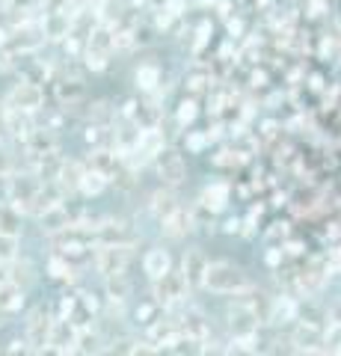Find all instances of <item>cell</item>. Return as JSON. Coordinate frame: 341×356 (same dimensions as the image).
<instances>
[{
    "label": "cell",
    "mask_w": 341,
    "mask_h": 356,
    "mask_svg": "<svg viewBox=\"0 0 341 356\" xmlns=\"http://www.w3.org/2000/svg\"><path fill=\"white\" fill-rule=\"evenodd\" d=\"M6 280H13L15 285L27 288L33 280H36V273H33V264L27 259H21V255H15V259L6 261Z\"/></svg>",
    "instance_id": "obj_22"
},
{
    "label": "cell",
    "mask_w": 341,
    "mask_h": 356,
    "mask_svg": "<svg viewBox=\"0 0 341 356\" xmlns=\"http://www.w3.org/2000/svg\"><path fill=\"white\" fill-rule=\"evenodd\" d=\"M9 353H18V350H27V341L24 339H15V341H9Z\"/></svg>",
    "instance_id": "obj_40"
},
{
    "label": "cell",
    "mask_w": 341,
    "mask_h": 356,
    "mask_svg": "<svg viewBox=\"0 0 341 356\" xmlns=\"http://www.w3.org/2000/svg\"><path fill=\"white\" fill-rule=\"evenodd\" d=\"M101 344V339L95 336V332H90V330H78V344H74V353H92V350H101L98 348Z\"/></svg>",
    "instance_id": "obj_32"
},
{
    "label": "cell",
    "mask_w": 341,
    "mask_h": 356,
    "mask_svg": "<svg viewBox=\"0 0 341 356\" xmlns=\"http://www.w3.org/2000/svg\"><path fill=\"white\" fill-rule=\"evenodd\" d=\"M104 187H107V178H104L101 172H98V170H86L83 178H81V187H78V191H81L83 196H98V193L104 191Z\"/></svg>",
    "instance_id": "obj_27"
},
{
    "label": "cell",
    "mask_w": 341,
    "mask_h": 356,
    "mask_svg": "<svg viewBox=\"0 0 341 356\" xmlns=\"http://www.w3.org/2000/svg\"><path fill=\"white\" fill-rule=\"evenodd\" d=\"M9 181H6V196H9V202H13L21 214H24V208L33 202V196L39 193V187H42V178L36 172H9L6 175Z\"/></svg>",
    "instance_id": "obj_3"
},
{
    "label": "cell",
    "mask_w": 341,
    "mask_h": 356,
    "mask_svg": "<svg viewBox=\"0 0 341 356\" xmlns=\"http://www.w3.org/2000/svg\"><path fill=\"white\" fill-rule=\"evenodd\" d=\"M48 276H51V280H72V264H69V259H60V255L48 259Z\"/></svg>",
    "instance_id": "obj_33"
},
{
    "label": "cell",
    "mask_w": 341,
    "mask_h": 356,
    "mask_svg": "<svg viewBox=\"0 0 341 356\" xmlns=\"http://www.w3.org/2000/svg\"><path fill=\"white\" fill-rule=\"evenodd\" d=\"M160 222H163V226H160V229H163V235L172 238V241L187 238V235L193 232V226H196V222H193V214H190V211H184L181 205L175 208V211H169L167 217H160Z\"/></svg>",
    "instance_id": "obj_12"
},
{
    "label": "cell",
    "mask_w": 341,
    "mask_h": 356,
    "mask_svg": "<svg viewBox=\"0 0 341 356\" xmlns=\"http://www.w3.org/2000/svg\"><path fill=\"white\" fill-rule=\"evenodd\" d=\"M116 166H119V158L113 152H107V149H98V152H92V158H90V170H98L101 172L107 181L116 175Z\"/></svg>",
    "instance_id": "obj_25"
},
{
    "label": "cell",
    "mask_w": 341,
    "mask_h": 356,
    "mask_svg": "<svg viewBox=\"0 0 341 356\" xmlns=\"http://www.w3.org/2000/svg\"><path fill=\"white\" fill-rule=\"evenodd\" d=\"M226 232H228V235H235V232H240V220H228V222H226Z\"/></svg>",
    "instance_id": "obj_44"
},
{
    "label": "cell",
    "mask_w": 341,
    "mask_h": 356,
    "mask_svg": "<svg viewBox=\"0 0 341 356\" xmlns=\"http://www.w3.org/2000/svg\"><path fill=\"white\" fill-rule=\"evenodd\" d=\"M202 202L208 205L217 214V211H223L226 202H228V187L226 184H211V187H205V193H202Z\"/></svg>",
    "instance_id": "obj_26"
},
{
    "label": "cell",
    "mask_w": 341,
    "mask_h": 356,
    "mask_svg": "<svg viewBox=\"0 0 341 356\" xmlns=\"http://www.w3.org/2000/svg\"><path fill=\"white\" fill-rule=\"evenodd\" d=\"M3 315H6V312H3V309H0V327H3Z\"/></svg>",
    "instance_id": "obj_48"
},
{
    "label": "cell",
    "mask_w": 341,
    "mask_h": 356,
    "mask_svg": "<svg viewBox=\"0 0 341 356\" xmlns=\"http://www.w3.org/2000/svg\"><path fill=\"white\" fill-rule=\"evenodd\" d=\"M169 267H172V255L163 247H151L146 252V259H142V270H146L149 280H158V276H163Z\"/></svg>",
    "instance_id": "obj_16"
},
{
    "label": "cell",
    "mask_w": 341,
    "mask_h": 356,
    "mask_svg": "<svg viewBox=\"0 0 341 356\" xmlns=\"http://www.w3.org/2000/svg\"><path fill=\"white\" fill-rule=\"evenodd\" d=\"M86 140L98 143V140H101V128H90V131H86Z\"/></svg>",
    "instance_id": "obj_43"
},
{
    "label": "cell",
    "mask_w": 341,
    "mask_h": 356,
    "mask_svg": "<svg viewBox=\"0 0 341 356\" xmlns=\"http://www.w3.org/2000/svg\"><path fill=\"white\" fill-rule=\"evenodd\" d=\"M321 344H324V353H341V324L338 321H329V327L321 330Z\"/></svg>",
    "instance_id": "obj_29"
},
{
    "label": "cell",
    "mask_w": 341,
    "mask_h": 356,
    "mask_svg": "<svg viewBox=\"0 0 341 356\" xmlns=\"http://www.w3.org/2000/svg\"><path fill=\"white\" fill-rule=\"evenodd\" d=\"M30 116H33V113H24V110H13V107H9L6 113H3V128L13 134V137H21V140H24L27 134L36 128Z\"/></svg>",
    "instance_id": "obj_19"
},
{
    "label": "cell",
    "mask_w": 341,
    "mask_h": 356,
    "mask_svg": "<svg viewBox=\"0 0 341 356\" xmlns=\"http://www.w3.org/2000/svg\"><path fill=\"white\" fill-rule=\"evenodd\" d=\"M151 282H155V300H158V303H163V309L187 303V291H190V285H187L181 270H172V267H169L167 273L158 276V280H151Z\"/></svg>",
    "instance_id": "obj_2"
},
{
    "label": "cell",
    "mask_w": 341,
    "mask_h": 356,
    "mask_svg": "<svg viewBox=\"0 0 341 356\" xmlns=\"http://www.w3.org/2000/svg\"><path fill=\"white\" fill-rule=\"evenodd\" d=\"M160 83V69H155V65H140L137 69V86L142 89V92H155Z\"/></svg>",
    "instance_id": "obj_30"
},
{
    "label": "cell",
    "mask_w": 341,
    "mask_h": 356,
    "mask_svg": "<svg viewBox=\"0 0 341 356\" xmlns=\"http://www.w3.org/2000/svg\"><path fill=\"white\" fill-rule=\"evenodd\" d=\"M6 280V261H0V282Z\"/></svg>",
    "instance_id": "obj_45"
},
{
    "label": "cell",
    "mask_w": 341,
    "mask_h": 356,
    "mask_svg": "<svg viewBox=\"0 0 341 356\" xmlns=\"http://www.w3.org/2000/svg\"><path fill=\"white\" fill-rule=\"evenodd\" d=\"M42 102H45V92H42V86L33 83V81L15 83L13 89H9V95H6V107L24 110V113H36V110L42 107Z\"/></svg>",
    "instance_id": "obj_6"
},
{
    "label": "cell",
    "mask_w": 341,
    "mask_h": 356,
    "mask_svg": "<svg viewBox=\"0 0 341 356\" xmlns=\"http://www.w3.org/2000/svg\"><path fill=\"white\" fill-rule=\"evenodd\" d=\"M155 312H158V300H155V303H142L137 309V318L142 321V324H151V321H155Z\"/></svg>",
    "instance_id": "obj_38"
},
{
    "label": "cell",
    "mask_w": 341,
    "mask_h": 356,
    "mask_svg": "<svg viewBox=\"0 0 341 356\" xmlns=\"http://www.w3.org/2000/svg\"><path fill=\"white\" fill-rule=\"evenodd\" d=\"M128 261H131V243H98L95 267L101 276L125 273Z\"/></svg>",
    "instance_id": "obj_5"
},
{
    "label": "cell",
    "mask_w": 341,
    "mask_h": 356,
    "mask_svg": "<svg viewBox=\"0 0 341 356\" xmlns=\"http://www.w3.org/2000/svg\"><path fill=\"white\" fill-rule=\"evenodd\" d=\"M258 324L261 318L249 303H235L228 309V330H232V336H252V332H258Z\"/></svg>",
    "instance_id": "obj_9"
},
{
    "label": "cell",
    "mask_w": 341,
    "mask_h": 356,
    "mask_svg": "<svg viewBox=\"0 0 341 356\" xmlns=\"http://www.w3.org/2000/svg\"><path fill=\"white\" fill-rule=\"evenodd\" d=\"M42 30H45V39L63 42L72 33V13H51V15H45Z\"/></svg>",
    "instance_id": "obj_17"
},
{
    "label": "cell",
    "mask_w": 341,
    "mask_h": 356,
    "mask_svg": "<svg viewBox=\"0 0 341 356\" xmlns=\"http://www.w3.org/2000/svg\"><path fill=\"white\" fill-rule=\"evenodd\" d=\"M155 166H158V175L163 178V184H181L184 178H187V166H184V158L178 152H169V149H163L158 158H155Z\"/></svg>",
    "instance_id": "obj_10"
},
{
    "label": "cell",
    "mask_w": 341,
    "mask_h": 356,
    "mask_svg": "<svg viewBox=\"0 0 341 356\" xmlns=\"http://www.w3.org/2000/svg\"><path fill=\"white\" fill-rule=\"evenodd\" d=\"M151 214L155 217H167L169 211H175L178 208V202H175V196H172V191H160V193H155L151 196Z\"/></svg>",
    "instance_id": "obj_31"
},
{
    "label": "cell",
    "mask_w": 341,
    "mask_h": 356,
    "mask_svg": "<svg viewBox=\"0 0 341 356\" xmlns=\"http://www.w3.org/2000/svg\"><path fill=\"white\" fill-rule=\"evenodd\" d=\"M279 261H282V250H270V252H267V264L276 267Z\"/></svg>",
    "instance_id": "obj_42"
},
{
    "label": "cell",
    "mask_w": 341,
    "mask_h": 356,
    "mask_svg": "<svg viewBox=\"0 0 341 356\" xmlns=\"http://www.w3.org/2000/svg\"><path fill=\"white\" fill-rule=\"evenodd\" d=\"M113 48H116V33L110 27H104V24L92 27L90 39H86V63H90V69L101 72L104 63H107V54Z\"/></svg>",
    "instance_id": "obj_4"
},
{
    "label": "cell",
    "mask_w": 341,
    "mask_h": 356,
    "mask_svg": "<svg viewBox=\"0 0 341 356\" xmlns=\"http://www.w3.org/2000/svg\"><path fill=\"white\" fill-rule=\"evenodd\" d=\"M83 172H86L83 163H78V161H63L57 166V175H53V181H57L65 193H72V191H78V187H81Z\"/></svg>",
    "instance_id": "obj_15"
},
{
    "label": "cell",
    "mask_w": 341,
    "mask_h": 356,
    "mask_svg": "<svg viewBox=\"0 0 341 356\" xmlns=\"http://www.w3.org/2000/svg\"><path fill=\"white\" fill-rule=\"evenodd\" d=\"M39 220H42V229H45L48 235H60V232H65V229H69L72 222H74V220L69 217V211H65L63 202H60V205H53V208H48Z\"/></svg>",
    "instance_id": "obj_18"
},
{
    "label": "cell",
    "mask_w": 341,
    "mask_h": 356,
    "mask_svg": "<svg viewBox=\"0 0 341 356\" xmlns=\"http://www.w3.org/2000/svg\"><path fill=\"white\" fill-rule=\"evenodd\" d=\"M6 6V13H33L42 0H0Z\"/></svg>",
    "instance_id": "obj_34"
},
{
    "label": "cell",
    "mask_w": 341,
    "mask_h": 356,
    "mask_svg": "<svg viewBox=\"0 0 341 356\" xmlns=\"http://www.w3.org/2000/svg\"><path fill=\"white\" fill-rule=\"evenodd\" d=\"M78 324L69 318H57L51 324L48 332V350H57V353H74V344H78Z\"/></svg>",
    "instance_id": "obj_7"
},
{
    "label": "cell",
    "mask_w": 341,
    "mask_h": 356,
    "mask_svg": "<svg viewBox=\"0 0 341 356\" xmlns=\"http://www.w3.org/2000/svg\"><path fill=\"white\" fill-rule=\"evenodd\" d=\"M18 255V238H6L0 235V261H9Z\"/></svg>",
    "instance_id": "obj_35"
},
{
    "label": "cell",
    "mask_w": 341,
    "mask_h": 356,
    "mask_svg": "<svg viewBox=\"0 0 341 356\" xmlns=\"http://www.w3.org/2000/svg\"><path fill=\"white\" fill-rule=\"evenodd\" d=\"M205 146V137H199V134H196V137H190V140H187V149H190V152H199Z\"/></svg>",
    "instance_id": "obj_39"
},
{
    "label": "cell",
    "mask_w": 341,
    "mask_h": 356,
    "mask_svg": "<svg viewBox=\"0 0 341 356\" xmlns=\"http://www.w3.org/2000/svg\"><path fill=\"white\" fill-rule=\"evenodd\" d=\"M92 238L98 243H134V232L125 220H101L92 226Z\"/></svg>",
    "instance_id": "obj_11"
},
{
    "label": "cell",
    "mask_w": 341,
    "mask_h": 356,
    "mask_svg": "<svg viewBox=\"0 0 341 356\" xmlns=\"http://www.w3.org/2000/svg\"><path fill=\"white\" fill-rule=\"evenodd\" d=\"M297 321V303L291 297H276L270 303V324H291Z\"/></svg>",
    "instance_id": "obj_24"
},
{
    "label": "cell",
    "mask_w": 341,
    "mask_h": 356,
    "mask_svg": "<svg viewBox=\"0 0 341 356\" xmlns=\"http://www.w3.org/2000/svg\"><path fill=\"white\" fill-rule=\"evenodd\" d=\"M51 324H53V321L48 318L45 309L30 312V318H27V324H24V341H27L30 350H45V348H48Z\"/></svg>",
    "instance_id": "obj_8"
},
{
    "label": "cell",
    "mask_w": 341,
    "mask_h": 356,
    "mask_svg": "<svg viewBox=\"0 0 341 356\" xmlns=\"http://www.w3.org/2000/svg\"><path fill=\"white\" fill-rule=\"evenodd\" d=\"M329 318L338 321V324H341V300H335V303L329 306Z\"/></svg>",
    "instance_id": "obj_41"
},
{
    "label": "cell",
    "mask_w": 341,
    "mask_h": 356,
    "mask_svg": "<svg viewBox=\"0 0 341 356\" xmlns=\"http://www.w3.org/2000/svg\"><path fill=\"white\" fill-rule=\"evenodd\" d=\"M151 3H155V6H163V3H167V0H151Z\"/></svg>",
    "instance_id": "obj_47"
},
{
    "label": "cell",
    "mask_w": 341,
    "mask_h": 356,
    "mask_svg": "<svg viewBox=\"0 0 341 356\" xmlns=\"http://www.w3.org/2000/svg\"><path fill=\"white\" fill-rule=\"evenodd\" d=\"M57 98H60V104L69 110V107H74L78 102H83L86 89H83V83L78 81V77H65V81L57 83Z\"/></svg>",
    "instance_id": "obj_20"
},
{
    "label": "cell",
    "mask_w": 341,
    "mask_h": 356,
    "mask_svg": "<svg viewBox=\"0 0 341 356\" xmlns=\"http://www.w3.org/2000/svg\"><path fill=\"white\" fill-rule=\"evenodd\" d=\"M107 280V297L110 300H128V294H131V282H128V276L125 273H113V276H104Z\"/></svg>",
    "instance_id": "obj_28"
},
{
    "label": "cell",
    "mask_w": 341,
    "mask_h": 356,
    "mask_svg": "<svg viewBox=\"0 0 341 356\" xmlns=\"http://www.w3.org/2000/svg\"><path fill=\"white\" fill-rule=\"evenodd\" d=\"M0 44H6V33L3 30H0Z\"/></svg>",
    "instance_id": "obj_46"
},
{
    "label": "cell",
    "mask_w": 341,
    "mask_h": 356,
    "mask_svg": "<svg viewBox=\"0 0 341 356\" xmlns=\"http://www.w3.org/2000/svg\"><path fill=\"white\" fill-rule=\"evenodd\" d=\"M202 288H208L214 294H244L249 291V280L232 261H208Z\"/></svg>",
    "instance_id": "obj_1"
},
{
    "label": "cell",
    "mask_w": 341,
    "mask_h": 356,
    "mask_svg": "<svg viewBox=\"0 0 341 356\" xmlns=\"http://www.w3.org/2000/svg\"><path fill=\"white\" fill-rule=\"evenodd\" d=\"M137 154H140V161H146V158H158V154L167 149V140H163V131L158 128H140V137H137Z\"/></svg>",
    "instance_id": "obj_13"
},
{
    "label": "cell",
    "mask_w": 341,
    "mask_h": 356,
    "mask_svg": "<svg viewBox=\"0 0 341 356\" xmlns=\"http://www.w3.org/2000/svg\"><path fill=\"white\" fill-rule=\"evenodd\" d=\"M0 235L6 238H21V211L9 202L0 205Z\"/></svg>",
    "instance_id": "obj_23"
},
{
    "label": "cell",
    "mask_w": 341,
    "mask_h": 356,
    "mask_svg": "<svg viewBox=\"0 0 341 356\" xmlns=\"http://www.w3.org/2000/svg\"><path fill=\"white\" fill-rule=\"evenodd\" d=\"M24 288L15 285L13 280H3L0 282V309L3 312H18V309H24Z\"/></svg>",
    "instance_id": "obj_21"
},
{
    "label": "cell",
    "mask_w": 341,
    "mask_h": 356,
    "mask_svg": "<svg viewBox=\"0 0 341 356\" xmlns=\"http://www.w3.org/2000/svg\"><path fill=\"white\" fill-rule=\"evenodd\" d=\"M178 125H190V122L196 119V102H181V107H178Z\"/></svg>",
    "instance_id": "obj_36"
},
{
    "label": "cell",
    "mask_w": 341,
    "mask_h": 356,
    "mask_svg": "<svg viewBox=\"0 0 341 356\" xmlns=\"http://www.w3.org/2000/svg\"><path fill=\"white\" fill-rule=\"evenodd\" d=\"M205 267H208V259L199 250H187L184 252V264H181V273H184L187 285H190V288H202Z\"/></svg>",
    "instance_id": "obj_14"
},
{
    "label": "cell",
    "mask_w": 341,
    "mask_h": 356,
    "mask_svg": "<svg viewBox=\"0 0 341 356\" xmlns=\"http://www.w3.org/2000/svg\"><path fill=\"white\" fill-rule=\"evenodd\" d=\"M13 166H15V154L9 152L6 146H0V175H9L13 172Z\"/></svg>",
    "instance_id": "obj_37"
}]
</instances>
